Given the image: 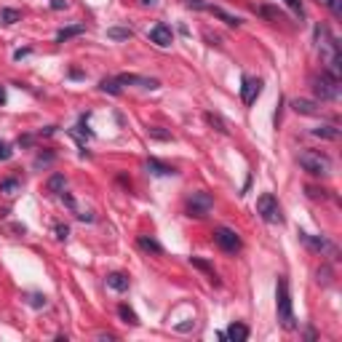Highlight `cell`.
<instances>
[{
	"label": "cell",
	"instance_id": "obj_1",
	"mask_svg": "<svg viewBox=\"0 0 342 342\" xmlns=\"http://www.w3.org/2000/svg\"><path fill=\"white\" fill-rule=\"evenodd\" d=\"M275 310H278V321L283 329H297V318H294L291 310V294H289V283L286 278H278V286H275Z\"/></svg>",
	"mask_w": 342,
	"mask_h": 342
},
{
	"label": "cell",
	"instance_id": "obj_2",
	"mask_svg": "<svg viewBox=\"0 0 342 342\" xmlns=\"http://www.w3.org/2000/svg\"><path fill=\"white\" fill-rule=\"evenodd\" d=\"M297 160H300V166L313 177H324V174L331 171V158L326 153H321V150H302Z\"/></svg>",
	"mask_w": 342,
	"mask_h": 342
},
{
	"label": "cell",
	"instance_id": "obj_3",
	"mask_svg": "<svg viewBox=\"0 0 342 342\" xmlns=\"http://www.w3.org/2000/svg\"><path fill=\"white\" fill-rule=\"evenodd\" d=\"M256 214L262 217L268 225H281L283 222V214H281V203L273 193H262L256 198Z\"/></svg>",
	"mask_w": 342,
	"mask_h": 342
},
{
	"label": "cell",
	"instance_id": "obj_4",
	"mask_svg": "<svg viewBox=\"0 0 342 342\" xmlns=\"http://www.w3.org/2000/svg\"><path fill=\"white\" fill-rule=\"evenodd\" d=\"M310 83H313V91H316V97H318L321 102H331V99L339 97V80H334L329 72L313 75Z\"/></svg>",
	"mask_w": 342,
	"mask_h": 342
},
{
	"label": "cell",
	"instance_id": "obj_5",
	"mask_svg": "<svg viewBox=\"0 0 342 342\" xmlns=\"http://www.w3.org/2000/svg\"><path fill=\"white\" fill-rule=\"evenodd\" d=\"M214 243L220 246L222 251H227V254H238L241 251V238H238V233L235 230H230V227H217L214 230Z\"/></svg>",
	"mask_w": 342,
	"mask_h": 342
},
{
	"label": "cell",
	"instance_id": "obj_6",
	"mask_svg": "<svg viewBox=\"0 0 342 342\" xmlns=\"http://www.w3.org/2000/svg\"><path fill=\"white\" fill-rule=\"evenodd\" d=\"M211 206H214V198L208 193H193L187 198V217L201 220V217H206L208 211H211Z\"/></svg>",
	"mask_w": 342,
	"mask_h": 342
},
{
	"label": "cell",
	"instance_id": "obj_7",
	"mask_svg": "<svg viewBox=\"0 0 342 342\" xmlns=\"http://www.w3.org/2000/svg\"><path fill=\"white\" fill-rule=\"evenodd\" d=\"M300 241L308 246V249H313V251H318V254H329L331 260H337V246L331 243L329 238H324V235H310V233H300Z\"/></svg>",
	"mask_w": 342,
	"mask_h": 342
},
{
	"label": "cell",
	"instance_id": "obj_8",
	"mask_svg": "<svg viewBox=\"0 0 342 342\" xmlns=\"http://www.w3.org/2000/svg\"><path fill=\"white\" fill-rule=\"evenodd\" d=\"M262 94V80L260 78H243V86H241V102L249 107V104L256 102V97Z\"/></svg>",
	"mask_w": 342,
	"mask_h": 342
},
{
	"label": "cell",
	"instance_id": "obj_9",
	"mask_svg": "<svg viewBox=\"0 0 342 342\" xmlns=\"http://www.w3.org/2000/svg\"><path fill=\"white\" fill-rule=\"evenodd\" d=\"M150 43L160 46V49H168V46L174 43V32H171V27L163 24V22H158L153 30H150Z\"/></svg>",
	"mask_w": 342,
	"mask_h": 342
},
{
	"label": "cell",
	"instance_id": "obj_10",
	"mask_svg": "<svg viewBox=\"0 0 342 342\" xmlns=\"http://www.w3.org/2000/svg\"><path fill=\"white\" fill-rule=\"evenodd\" d=\"M118 80H120V86H139V89H150V91H153V89H158V80L155 78H142V75H118Z\"/></svg>",
	"mask_w": 342,
	"mask_h": 342
},
{
	"label": "cell",
	"instance_id": "obj_11",
	"mask_svg": "<svg viewBox=\"0 0 342 342\" xmlns=\"http://www.w3.org/2000/svg\"><path fill=\"white\" fill-rule=\"evenodd\" d=\"M225 337L230 339V342H246V339H249V326L241 324V321H233V324L227 326Z\"/></svg>",
	"mask_w": 342,
	"mask_h": 342
},
{
	"label": "cell",
	"instance_id": "obj_12",
	"mask_svg": "<svg viewBox=\"0 0 342 342\" xmlns=\"http://www.w3.org/2000/svg\"><path fill=\"white\" fill-rule=\"evenodd\" d=\"M107 286L112 291H129L131 281H129V275H123V273H110L107 275Z\"/></svg>",
	"mask_w": 342,
	"mask_h": 342
},
{
	"label": "cell",
	"instance_id": "obj_13",
	"mask_svg": "<svg viewBox=\"0 0 342 342\" xmlns=\"http://www.w3.org/2000/svg\"><path fill=\"white\" fill-rule=\"evenodd\" d=\"M291 107H294V112H300V115H316V112H318V102H313V99H294Z\"/></svg>",
	"mask_w": 342,
	"mask_h": 342
},
{
	"label": "cell",
	"instance_id": "obj_14",
	"mask_svg": "<svg viewBox=\"0 0 342 342\" xmlns=\"http://www.w3.org/2000/svg\"><path fill=\"white\" fill-rule=\"evenodd\" d=\"M206 11H208V14H214V16L220 19V22H225L227 27H238V24H241V19H238V16H233V14L222 11L220 6H211V3H208V8H206Z\"/></svg>",
	"mask_w": 342,
	"mask_h": 342
},
{
	"label": "cell",
	"instance_id": "obj_15",
	"mask_svg": "<svg viewBox=\"0 0 342 342\" xmlns=\"http://www.w3.org/2000/svg\"><path fill=\"white\" fill-rule=\"evenodd\" d=\"M147 171H150V174H155V177H174V174H177V171L171 168V166L160 163V160H155V158L147 160Z\"/></svg>",
	"mask_w": 342,
	"mask_h": 342
},
{
	"label": "cell",
	"instance_id": "obj_16",
	"mask_svg": "<svg viewBox=\"0 0 342 342\" xmlns=\"http://www.w3.org/2000/svg\"><path fill=\"white\" fill-rule=\"evenodd\" d=\"M86 32V24H70V27H64V30L56 32V40L64 43V40H70V37H78Z\"/></svg>",
	"mask_w": 342,
	"mask_h": 342
},
{
	"label": "cell",
	"instance_id": "obj_17",
	"mask_svg": "<svg viewBox=\"0 0 342 342\" xmlns=\"http://www.w3.org/2000/svg\"><path fill=\"white\" fill-rule=\"evenodd\" d=\"M46 187H49V193H64V187H67V179H64V174H54L49 182H46Z\"/></svg>",
	"mask_w": 342,
	"mask_h": 342
},
{
	"label": "cell",
	"instance_id": "obj_18",
	"mask_svg": "<svg viewBox=\"0 0 342 342\" xmlns=\"http://www.w3.org/2000/svg\"><path fill=\"white\" fill-rule=\"evenodd\" d=\"M206 123H208V126H211V129H217V131H220V134H230V129H227V123H225L220 115H217V112H206Z\"/></svg>",
	"mask_w": 342,
	"mask_h": 342
},
{
	"label": "cell",
	"instance_id": "obj_19",
	"mask_svg": "<svg viewBox=\"0 0 342 342\" xmlns=\"http://www.w3.org/2000/svg\"><path fill=\"white\" fill-rule=\"evenodd\" d=\"M131 35H134V30H131V27H110V30H107V37H110V40H129Z\"/></svg>",
	"mask_w": 342,
	"mask_h": 342
},
{
	"label": "cell",
	"instance_id": "obj_20",
	"mask_svg": "<svg viewBox=\"0 0 342 342\" xmlns=\"http://www.w3.org/2000/svg\"><path fill=\"white\" fill-rule=\"evenodd\" d=\"M19 190H22V182H19V179H14V177H8V179H3V182H0V193H3V195H16Z\"/></svg>",
	"mask_w": 342,
	"mask_h": 342
},
{
	"label": "cell",
	"instance_id": "obj_21",
	"mask_svg": "<svg viewBox=\"0 0 342 342\" xmlns=\"http://www.w3.org/2000/svg\"><path fill=\"white\" fill-rule=\"evenodd\" d=\"M118 316L123 318V324H129V326H139V318H137V313L131 310L129 305H118Z\"/></svg>",
	"mask_w": 342,
	"mask_h": 342
},
{
	"label": "cell",
	"instance_id": "obj_22",
	"mask_svg": "<svg viewBox=\"0 0 342 342\" xmlns=\"http://www.w3.org/2000/svg\"><path fill=\"white\" fill-rule=\"evenodd\" d=\"M137 243H139V249L153 251V254H160V251H163V246H160L158 241H153V238H147V235H139V238H137Z\"/></svg>",
	"mask_w": 342,
	"mask_h": 342
},
{
	"label": "cell",
	"instance_id": "obj_23",
	"mask_svg": "<svg viewBox=\"0 0 342 342\" xmlns=\"http://www.w3.org/2000/svg\"><path fill=\"white\" fill-rule=\"evenodd\" d=\"M313 137H321V139H339V129H337V126H318V129H313Z\"/></svg>",
	"mask_w": 342,
	"mask_h": 342
},
{
	"label": "cell",
	"instance_id": "obj_24",
	"mask_svg": "<svg viewBox=\"0 0 342 342\" xmlns=\"http://www.w3.org/2000/svg\"><path fill=\"white\" fill-rule=\"evenodd\" d=\"M99 89H102L104 94H112V97H118V94H120V80H118V78H104V80L99 83Z\"/></svg>",
	"mask_w": 342,
	"mask_h": 342
},
{
	"label": "cell",
	"instance_id": "obj_25",
	"mask_svg": "<svg viewBox=\"0 0 342 342\" xmlns=\"http://www.w3.org/2000/svg\"><path fill=\"white\" fill-rule=\"evenodd\" d=\"M19 19H22V14H19L16 8H3V11H0V22L3 24H16Z\"/></svg>",
	"mask_w": 342,
	"mask_h": 342
},
{
	"label": "cell",
	"instance_id": "obj_26",
	"mask_svg": "<svg viewBox=\"0 0 342 342\" xmlns=\"http://www.w3.org/2000/svg\"><path fill=\"white\" fill-rule=\"evenodd\" d=\"M54 160H56V155L51 153V150H46V153H37V155H35V168H43V166L54 163Z\"/></svg>",
	"mask_w": 342,
	"mask_h": 342
},
{
	"label": "cell",
	"instance_id": "obj_27",
	"mask_svg": "<svg viewBox=\"0 0 342 342\" xmlns=\"http://www.w3.org/2000/svg\"><path fill=\"white\" fill-rule=\"evenodd\" d=\"M147 134L153 137V139H160V142H168V139H171V131L160 129V126H150V129H147Z\"/></svg>",
	"mask_w": 342,
	"mask_h": 342
},
{
	"label": "cell",
	"instance_id": "obj_28",
	"mask_svg": "<svg viewBox=\"0 0 342 342\" xmlns=\"http://www.w3.org/2000/svg\"><path fill=\"white\" fill-rule=\"evenodd\" d=\"M193 265L198 270H203V273H208V278H211V283H217V275H214V270L208 268V262H203V260H198V256H193Z\"/></svg>",
	"mask_w": 342,
	"mask_h": 342
},
{
	"label": "cell",
	"instance_id": "obj_29",
	"mask_svg": "<svg viewBox=\"0 0 342 342\" xmlns=\"http://www.w3.org/2000/svg\"><path fill=\"white\" fill-rule=\"evenodd\" d=\"M334 16H342V0H321Z\"/></svg>",
	"mask_w": 342,
	"mask_h": 342
},
{
	"label": "cell",
	"instance_id": "obj_30",
	"mask_svg": "<svg viewBox=\"0 0 342 342\" xmlns=\"http://www.w3.org/2000/svg\"><path fill=\"white\" fill-rule=\"evenodd\" d=\"M54 235H56V238H59V241H67V235H70V227L59 222V225L54 227Z\"/></svg>",
	"mask_w": 342,
	"mask_h": 342
},
{
	"label": "cell",
	"instance_id": "obj_31",
	"mask_svg": "<svg viewBox=\"0 0 342 342\" xmlns=\"http://www.w3.org/2000/svg\"><path fill=\"white\" fill-rule=\"evenodd\" d=\"M182 3H185L187 8H195V11H206V8H208L206 0H182Z\"/></svg>",
	"mask_w": 342,
	"mask_h": 342
},
{
	"label": "cell",
	"instance_id": "obj_32",
	"mask_svg": "<svg viewBox=\"0 0 342 342\" xmlns=\"http://www.w3.org/2000/svg\"><path fill=\"white\" fill-rule=\"evenodd\" d=\"M11 155H14L11 145H8V142H0V160H11Z\"/></svg>",
	"mask_w": 342,
	"mask_h": 342
},
{
	"label": "cell",
	"instance_id": "obj_33",
	"mask_svg": "<svg viewBox=\"0 0 342 342\" xmlns=\"http://www.w3.org/2000/svg\"><path fill=\"white\" fill-rule=\"evenodd\" d=\"M283 3H286V6H289V8H291V11L297 14V16H302V14H305V11H302V0H283Z\"/></svg>",
	"mask_w": 342,
	"mask_h": 342
},
{
	"label": "cell",
	"instance_id": "obj_34",
	"mask_svg": "<svg viewBox=\"0 0 342 342\" xmlns=\"http://www.w3.org/2000/svg\"><path fill=\"white\" fill-rule=\"evenodd\" d=\"M30 305L32 308H46V297L43 294H30Z\"/></svg>",
	"mask_w": 342,
	"mask_h": 342
},
{
	"label": "cell",
	"instance_id": "obj_35",
	"mask_svg": "<svg viewBox=\"0 0 342 342\" xmlns=\"http://www.w3.org/2000/svg\"><path fill=\"white\" fill-rule=\"evenodd\" d=\"M318 283H324V286H329V283H331V278H329V268L318 270Z\"/></svg>",
	"mask_w": 342,
	"mask_h": 342
},
{
	"label": "cell",
	"instance_id": "obj_36",
	"mask_svg": "<svg viewBox=\"0 0 342 342\" xmlns=\"http://www.w3.org/2000/svg\"><path fill=\"white\" fill-rule=\"evenodd\" d=\"M308 195H310V198H326V190H316V187H308Z\"/></svg>",
	"mask_w": 342,
	"mask_h": 342
},
{
	"label": "cell",
	"instance_id": "obj_37",
	"mask_svg": "<svg viewBox=\"0 0 342 342\" xmlns=\"http://www.w3.org/2000/svg\"><path fill=\"white\" fill-rule=\"evenodd\" d=\"M51 8L54 11H64V8H67V0H51Z\"/></svg>",
	"mask_w": 342,
	"mask_h": 342
},
{
	"label": "cell",
	"instance_id": "obj_38",
	"mask_svg": "<svg viewBox=\"0 0 342 342\" xmlns=\"http://www.w3.org/2000/svg\"><path fill=\"white\" fill-rule=\"evenodd\" d=\"M19 145H24V147L32 145V137H22V139H19Z\"/></svg>",
	"mask_w": 342,
	"mask_h": 342
},
{
	"label": "cell",
	"instance_id": "obj_39",
	"mask_svg": "<svg viewBox=\"0 0 342 342\" xmlns=\"http://www.w3.org/2000/svg\"><path fill=\"white\" fill-rule=\"evenodd\" d=\"M0 104H6V89L0 86Z\"/></svg>",
	"mask_w": 342,
	"mask_h": 342
},
{
	"label": "cell",
	"instance_id": "obj_40",
	"mask_svg": "<svg viewBox=\"0 0 342 342\" xmlns=\"http://www.w3.org/2000/svg\"><path fill=\"white\" fill-rule=\"evenodd\" d=\"M142 3H145V6H153V3H155V0H142Z\"/></svg>",
	"mask_w": 342,
	"mask_h": 342
}]
</instances>
